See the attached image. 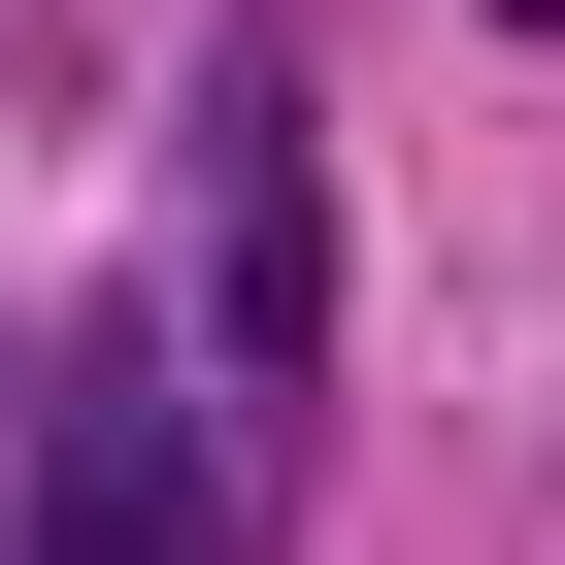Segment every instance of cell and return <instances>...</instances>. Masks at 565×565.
<instances>
[{"label": "cell", "mask_w": 565, "mask_h": 565, "mask_svg": "<svg viewBox=\"0 0 565 565\" xmlns=\"http://www.w3.org/2000/svg\"><path fill=\"white\" fill-rule=\"evenodd\" d=\"M499 34H565V0H499Z\"/></svg>", "instance_id": "cell-3"}, {"label": "cell", "mask_w": 565, "mask_h": 565, "mask_svg": "<svg viewBox=\"0 0 565 565\" xmlns=\"http://www.w3.org/2000/svg\"><path fill=\"white\" fill-rule=\"evenodd\" d=\"M167 366L266 433L333 366V134H300V34H200V167H167Z\"/></svg>", "instance_id": "cell-2"}, {"label": "cell", "mask_w": 565, "mask_h": 565, "mask_svg": "<svg viewBox=\"0 0 565 565\" xmlns=\"http://www.w3.org/2000/svg\"><path fill=\"white\" fill-rule=\"evenodd\" d=\"M0 565H266V466L167 366V300H67L0 366Z\"/></svg>", "instance_id": "cell-1"}]
</instances>
